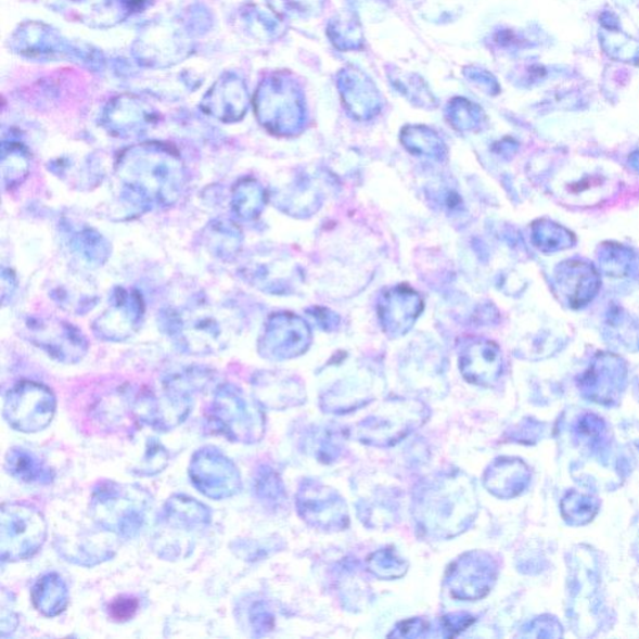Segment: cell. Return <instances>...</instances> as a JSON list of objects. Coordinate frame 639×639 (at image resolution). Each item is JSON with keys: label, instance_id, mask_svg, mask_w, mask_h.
I'll use <instances>...</instances> for the list:
<instances>
[{"label": "cell", "instance_id": "cell-39", "mask_svg": "<svg viewBox=\"0 0 639 639\" xmlns=\"http://www.w3.org/2000/svg\"><path fill=\"white\" fill-rule=\"evenodd\" d=\"M599 260L609 277H626L634 267V255L628 248L619 245L609 244L605 246L602 255H599Z\"/></svg>", "mask_w": 639, "mask_h": 639}, {"label": "cell", "instance_id": "cell-45", "mask_svg": "<svg viewBox=\"0 0 639 639\" xmlns=\"http://www.w3.org/2000/svg\"><path fill=\"white\" fill-rule=\"evenodd\" d=\"M16 290V278L10 269L2 270V302L5 304L8 297H12Z\"/></svg>", "mask_w": 639, "mask_h": 639}, {"label": "cell", "instance_id": "cell-18", "mask_svg": "<svg viewBox=\"0 0 639 639\" xmlns=\"http://www.w3.org/2000/svg\"><path fill=\"white\" fill-rule=\"evenodd\" d=\"M103 123L114 137L136 138L145 135L154 126L156 114L138 99L120 98L106 107Z\"/></svg>", "mask_w": 639, "mask_h": 639}, {"label": "cell", "instance_id": "cell-20", "mask_svg": "<svg viewBox=\"0 0 639 639\" xmlns=\"http://www.w3.org/2000/svg\"><path fill=\"white\" fill-rule=\"evenodd\" d=\"M202 107L206 114L223 123L242 120L248 107L246 88L238 79L219 80L204 98Z\"/></svg>", "mask_w": 639, "mask_h": 639}, {"label": "cell", "instance_id": "cell-5", "mask_svg": "<svg viewBox=\"0 0 639 639\" xmlns=\"http://www.w3.org/2000/svg\"><path fill=\"white\" fill-rule=\"evenodd\" d=\"M210 419L223 436L239 444L259 443L265 433L261 405L242 388L223 384L214 394Z\"/></svg>", "mask_w": 639, "mask_h": 639}, {"label": "cell", "instance_id": "cell-31", "mask_svg": "<svg viewBox=\"0 0 639 639\" xmlns=\"http://www.w3.org/2000/svg\"><path fill=\"white\" fill-rule=\"evenodd\" d=\"M31 600L41 614L47 617H55L68 605V587L60 575L47 574L39 578L33 588Z\"/></svg>", "mask_w": 639, "mask_h": 639}, {"label": "cell", "instance_id": "cell-15", "mask_svg": "<svg viewBox=\"0 0 639 639\" xmlns=\"http://www.w3.org/2000/svg\"><path fill=\"white\" fill-rule=\"evenodd\" d=\"M626 378L625 362L616 356L602 354L580 379V389L595 402L612 405L624 392Z\"/></svg>", "mask_w": 639, "mask_h": 639}, {"label": "cell", "instance_id": "cell-30", "mask_svg": "<svg viewBox=\"0 0 639 639\" xmlns=\"http://www.w3.org/2000/svg\"><path fill=\"white\" fill-rule=\"evenodd\" d=\"M5 470L10 475L22 483L48 485L54 478L51 468L26 448L14 447L7 453Z\"/></svg>", "mask_w": 639, "mask_h": 639}, {"label": "cell", "instance_id": "cell-9", "mask_svg": "<svg viewBox=\"0 0 639 639\" xmlns=\"http://www.w3.org/2000/svg\"><path fill=\"white\" fill-rule=\"evenodd\" d=\"M56 409L55 396L51 388L21 381L5 395L4 419L21 433L35 434L51 425Z\"/></svg>", "mask_w": 639, "mask_h": 639}, {"label": "cell", "instance_id": "cell-7", "mask_svg": "<svg viewBox=\"0 0 639 639\" xmlns=\"http://www.w3.org/2000/svg\"><path fill=\"white\" fill-rule=\"evenodd\" d=\"M47 521L26 503H4L0 514V558L16 562L33 558L44 545Z\"/></svg>", "mask_w": 639, "mask_h": 639}, {"label": "cell", "instance_id": "cell-29", "mask_svg": "<svg viewBox=\"0 0 639 639\" xmlns=\"http://www.w3.org/2000/svg\"><path fill=\"white\" fill-rule=\"evenodd\" d=\"M267 203V190L253 178L239 180L231 189L230 207L239 220H256L260 217Z\"/></svg>", "mask_w": 639, "mask_h": 639}, {"label": "cell", "instance_id": "cell-1", "mask_svg": "<svg viewBox=\"0 0 639 639\" xmlns=\"http://www.w3.org/2000/svg\"><path fill=\"white\" fill-rule=\"evenodd\" d=\"M114 178L122 202L138 213L176 205L188 182L186 164L179 153L161 143L126 149L116 161Z\"/></svg>", "mask_w": 639, "mask_h": 639}, {"label": "cell", "instance_id": "cell-26", "mask_svg": "<svg viewBox=\"0 0 639 639\" xmlns=\"http://www.w3.org/2000/svg\"><path fill=\"white\" fill-rule=\"evenodd\" d=\"M255 400L264 408L285 409L297 404L295 381L279 372H257L252 380Z\"/></svg>", "mask_w": 639, "mask_h": 639}, {"label": "cell", "instance_id": "cell-42", "mask_svg": "<svg viewBox=\"0 0 639 639\" xmlns=\"http://www.w3.org/2000/svg\"><path fill=\"white\" fill-rule=\"evenodd\" d=\"M254 489L257 497L264 501L273 502L281 499L282 489L280 488V480L269 469L261 470L257 473Z\"/></svg>", "mask_w": 639, "mask_h": 639}, {"label": "cell", "instance_id": "cell-8", "mask_svg": "<svg viewBox=\"0 0 639 639\" xmlns=\"http://www.w3.org/2000/svg\"><path fill=\"white\" fill-rule=\"evenodd\" d=\"M21 335L57 362L73 365L86 358L88 340L82 331L55 317L31 315L22 321Z\"/></svg>", "mask_w": 639, "mask_h": 639}, {"label": "cell", "instance_id": "cell-3", "mask_svg": "<svg viewBox=\"0 0 639 639\" xmlns=\"http://www.w3.org/2000/svg\"><path fill=\"white\" fill-rule=\"evenodd\" d=\"M212 524L207 506L184 495L172 496L157 520L153 549L163 559L188 558L196 539Z\"/></svg>", "mask_w": 639, "mask_h": 639}, {"label": "cell", "instance_id": "cell-16", "mask_svg": "<svg viewBox=\"0 0 639 639\" xmlns=\"http://www.w3.org/2000/svg\"><path fill=\"white\" fill-rule=\"evenodd\" d=\"M554 286L559 295L574 309L593 301L599 293L601 280L591 264L583 260H568L560 265L554 272Z\"/></svg>", "mask_w": 639, "mask_h": 639}, {"label": "cell", "instance_id": "cell-36", "mask_svg": "<svg viewBox=\"0 0 639 639\" xmlns=\"http://www.w3.org/2000/svg\"><path fill=\"white\" fill-rule=\"evenodd\" d=\"M601 43L604 51L616 60L632 62L639 57L637 41L624 35L617 26L604 27L601 31Z\"/></svg>", "mask_w": 639, "mask_h": 639}, {"label": "cell", "instance_id": "cell-37", "mask_svg": "<svg viewBox=\"0 0 639 639\" xmlns=\"http://www.w3.org/2000/svg\"><path fill=\"white\" fill-rule=\"evenodd\" d=\"M329 35L333 39V43L344 51L362 46L360 24L353 15H345L331 22Z\"/></svg>", "mask_w": 639, "mask_h": 639}, {"label": "cell", "instance_id": "cell-12", "mask_svg": "<svg viewBox=\"0 0 639 639\" xmlns=\"http://www.w3.org/2000/svg\"><path fill=\"white\" fill-rule=\"evenodd\" d=\"M309 344V327L293 314L279 312L265 323L257 350L264 359L282 361L302 355Z\"/></svg>", "mask_w": 639, "mask_h": 639}, {"label": "cell", "instance_id": "cell-23", "mask_svg": "<svg viewBox=\"0 0 639 639\" xmlns=\"http://www.w3.org/2000/svg\"><path fill=\"white\" fill-rule=\"evenodd\" d=\"M348 112L358 119H369L380 110L379 91L358 69H344L338 80Z\"/></svg>", "mask_w": 639, "mask_h": 639}, {"label": "cell", "instance_id": "cell-24", "mask_svg": "<svg viewBox=\"0 0 639 639\" xmlns=\"http://www.w3.org/2000/svg\"><path fill=\"white\" fill-rule=\"evenodd\" d=\"M380 317L384 327L393 334L408 331L422 310V302L417 293L406 287L389 290L380 305Z\"/></svg>", "mask_w": 639, "mask_h": 639}, {"label": "cell", "instance_id": "cell-21", "mask_svg": "<svg viewBox=\"0 0 639 639\" xmlns=\"http://www.w3.org/2000/svg\"><path fill=\"white\" fill-rule=\"evenodd\" d=\"M461 371L471 383L483 386L495 384L502 372L500 348L484 340L470 344L461 355Z\"/></svg>", "mask_w": 639, "mask_h": 639}, {"label": "cell", "instance_id": "cell-19", "mask_svg": "<svg viewBox=\"0 0 639 639\" xmlns=\"http://www.w3.org/2000/svg\"><path fill=\"white\" fill-rule=\"evenodd\" d=\"M495 580V568L491 561L473 558H463L455 564L452 575L448 578L453 596L460 599H480L485 596Z\"/></svg>", "mask_w": 639, "mask_h": 639}, {"label": "cell", "instance_id": "cell-32", "mask_svg": "<svg viewBox=\"0 0 639 639\" xmlns=\"http://www.w3.org/2000/svg\"><path fill=\"white\" fill-rule=\"evenodd\" d=\"M31 156L26 146L18 141H3L0 152V171L5 189H13L23 184L29 176Z\"/></svg>", "mask_w": 639, "mask_h": 639}, {"label": "cell", "instance_id": "cell-40", "mask_svg": "<svg viewBox=\"0 0 639 639\" xmlns=\"http://www.w3.org/2000/svg\"><path fill=\"white\" fill-rule=\"evenodd\" d=\"M169 463V453L156 438H149L143 461L135 470L138 476H154Z\"/></svg>", "mask_w": 639, "mask_h": 639}, {"label": "cell", "instance_id": "cell-35", "mask_svg": "<svg viewBox=\"0 0 639 639\" xmlns=\"http://www.w3.org/2000/svg\"><path fill=\"white\" fill-rule=\"evenodd\" d=\"M534 242L544 252H558L575 243L570 231L552 221H537L534 227Z\"/></svg>", "mask_w": 639, "mask_h": 639}, {"label": "cell", "instance_id": "cell-25", "mask_svg": "<svg viewBox=\"0 0 639 639\" xmlns=\"http://www.w3.org/2000/svg\"><path fill=\"white\" fill-rule=\"evenodd\" d=\"M201 243L215 259L231 263L242 254L244 235L234 220L218 218L207 222L201 234Z\"/></svg>", "mask_w": 639, "mask_h": 639}, {"label": "cell", "instance_id": "cell-33", "mask_svg": "<svg viewBox=\"0 0 639 639\" xmlns=\"http://www.w3.org/2000/svg\"><path fill=\"white\" fill-rule=\"evenodd\" d=\"M52 297L64 310L79 315L91 311L98 303V297L91 292L89 282L85 284L78 281L77 285L65 282L53 289Z\"/></svg>", "mask_w": 639, "mask_h": 639}, {"label": "cell", "instance_id": "cell-28", "mask_svg": "<svg viewBox=\"0 0 639 639\" xmlns=\"http://www.w3.org/2000/svg\"><path fill=\"white\" fill-rule=\"evenodd\" d=\"M529 480L526 464L520 460L502 459L486 473V486L500 497H513L524 489Z\"/></svg>", "mask_w": 639, "mask_h": 639}, {"label": "cell", "instance_id": "cell-2", "mask_svg": "<svg viewBox=\"0 0 639 639\" xmlns=\"http://www.w3.org/2000/svg\"><path fill=\"white\" fill-rule=\"evenodd\" d=\"M162 329L179 352L193 356L217 355L240 330L235 307L195 296L162 315Z\"/></svg>", "mask_w": 639, "mask_h": 639}, {"label": "cell", "instance_id": "cell-44", "mask_svg": "<svg viewBox=\"0 0 639 639\" xmlns=\"http://www.w3.org/2000/svg\"><path fill=\"white\" fill-rule=\"evenodd\" d=\"M139 608V602L136 597L120 596L110 605V613L113 619L118 622H126L136 616Z\"/></svg>", "mask_w": 639, "mask_h": 639}, {"label": "cell", "instance_id": "cell-22", "mask_svg": "<svg viewBox=\"0 0 639 639\" xmlns=\"http://www.w3.org/2000/svg\"><path fill=\"white\" fill-rule=\"evenodd\" d=\"M298 511L314 525L344 526L346 508L342 500H335L334 493L325 491V488L305 486L301 489L297 499Z\"/></svg>", "mask_w": 639, "mask_h": 639}, {"label": "cell", "instance_id": "cell-46", "mask_svg": "<svg viewBox=\"0 0 639 639\" xmlns=\"http://www.w3.org/2000/svg\"><path fill=\"white\" fill-rule=\"evenodd\" d=\"M634 167L639 171V152L632 156Z\"/></svg>", "mask_w": 639, "mask_h": 639}, {"label": "cell", "instance_id": "cell-14", "mask_svg": "<svg viewBox=\"0 0 639 639\" xmlns=\"http://www.w3.org/2000/svg\"><path fill=\"white\" fill-rule=\"evenodd\" d=\"M163 394L145 392L132 401L131 413L149 427L169 431L180 425L192 411L193 397L163 386Z\"/></svg>", "mask_w": 639, "mask_h": 639}, {"label": "cell", "instance_id": "cell-11", "mask_svg": "<svg viewBox=\"0 0 639 639\" xmlns=\"http://www.w3.org/2000/svg\"><path fill=\"white\" fill-rule=\"evenodd\" d=\"M189 476L197 491L213 500H226L242 491V475L235 463L215 447L194 453Z\"/></svg>", "mask_w": 639, "mask_h": 639}, {"label": "cell", "instance_id": "cell-43", "mask_svg": "<svg viewBox=\"0 0 639 639\" xmlns=\"http://www.w3.org/2000/svg\"><path fill=\"white\" fill-rule=\"evenodd\" d=\"M476 106L467 101V99H456L451 107V116L453 127L464 130L475 128L477 126L478 112Z\"/></svg>", "mask_w": 639, "mask_h": 639}, {"label": "cell", "instance_id": "cell-4", "mask_svg": "<svg viewBox=\"0 0 639 639\" xmlns=\"http://www.w3.org/2000/svg\"><path fill=\"white\" fill-rule=\"evenodd\" d=\"M143 489L103 481L91 494L89 513L99 527L123 538H135L143 529L149 509Z\"/></svg>", "mask_w": 639, "mask_h": 639}, {"label": "cell", "instance_id": "cell-6", "mask_svg": "<svg viewBox=\"0 0 639 639\" xmlns=\"http://www.w3.org/2000/svg\"><path fill=\"white\" fill-rule=\"evenodd\" d=\"M254 106L257 120L272 135L292 137L304 127L305 105L302 91L284 74L263 82L257 89Z\"/></svg>", "mask_w": 639, "mask_h": 639}, {"label": "cell", "instance_id": "cell-38", "mask_svg": "<svg viewBox=\"0 0 639 639\" xmlns=\"http://www.w3.org/2000/svg\"><path fill=\"white\" fill-rule=\"evenodd\" d=\"M404 143L412 153L438 156L443 153L444 144L433 130L417 127L404 131Z\"/></svg>", "mask_w": 639, "mask_h": 639}, {"label": "cell", "instance_id": "cell-41", "mask_svg": "<svg viewBox=\"0 0 639 639\" xmlns=\"http://www.w3.org/2000/svg\"><path fill=\"white\" fill-rule=\"evenodd\" d=\"M273 7L290 16H309L317 15L321 12L323 0H271Z\"/></svg>", "mask_w": 639, "mask_h": 639}, {"label": "cell", "instance_id": "cell-10", "mask_svg": "<svg viewBox=\"0 0 639 639\" xmlns=\"http://www.w3.org/2000/svg\"><path fill=\"white\" fill-rule=\"evenodd\" d=\"M145 315L143 297L135 289L116 286L106 309L94 320L93 333L106 343H124L135 336Z\"/></svg>", "mask_w": 639, "mask_h": 639}, {"label": "cell", "instance_id": "cell-17", "mask_svg": "<svg viewBox=\"0 0 639 639\" xmlns=\"http://www.w3.org/2000/svg\"><path fill=\"white\" fill-rule=\"evenodd\" d=\"M57 12L90 26H110L138 10L145 0H48Z\"/></svg>", "mask_w": 639, "mask_h": 639}, {"label": "cell", "instance_id": "cell-34", "mask_svg": "<svg viewBox=\"0 0 639 639\" xmlns=\"http://www.w3.org/2000/svg\"><path fill=\"white\" fill-rule=\"evenodd\" d=\"M563 519L571 525H586L599 512L600 503L595 497L571 491L561 503Z\"/></svg>", "mask_w": 639, "mask_h": 639}, {"label": "cell", "instance_id": "cell-13", "mask_svg": "<svg viewBox=\"0 0 639 639\" xmlns=\"http://www.w3.org/2000/svg\"><path fill=\"white\" fill-rule=\"evenodd\" d=\"M238 272L248 285L271 295H285L295 285V267L285 255L273 251H255L244 256Z\"/></svg>", "mask_w": 639, "mask_h": 639}, {"label": "cell", "instance_id": "cell-27", "mask_svg": "<svg viewBox=\"0 0 639 639\" xmlns=\"http://www.w3.org/2000/svg\"><path fill=\"white\" fill-rule=\"evenodd\" d=\"M68 243L71 251L90 268L103 267L112 255L111 243L102 232L88 226L72 227Z\"/></svg>", "mask_w": 639, "mask_h": 639}]
</instances>
